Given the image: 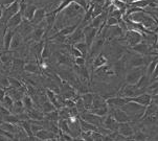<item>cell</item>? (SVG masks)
I'll return each mask as SVG.
<instances>
[{"instance_id": "cell-1", "label": "cell", "mask_w": 158, "mask_h": 141, "mask_svg": "<svg viewBox=\"0 0 158 141\" xmlns=\"http://www.w3.org/2000/svg\"><path fill=\"white\" fill-rule=\"evenodd\" d=\"M144 73H146V66L129 69L125 75V83L130 85H135Z\"/></svg>"}, {"instance_id": "cell-2", "label": "cell", "mask_w": 158, "mask_h": 141, "mask_svg": "<svg viewBox=\"0 0 158 141\" xmlns=\"http://www.w3.org/2000/svg\"><path fill=\"white\" fill-rule=\"evenodd\" d=\"M83 41H85L84 31H83L82 26L79 25L73 33H72L71 34H69L68 37H66L65 43H67L69 45H74V44L79 43V42H83Z\"/></svg>"}, {"instance_id": "cell-3", "label": "cell", "mask_w": 158, "mask_h": 141, "mask_svg": "<svg viewBox=\"0 0 158 141\" xmlns=\"http://www.w3.org/2000/svg\"><path fill=\"white\" fill-rule=\"evenodd\" d=\"M129 102V97H123V96H109L106 98V103L108 106L109 110L115 108H123L124 106Z\"/></svg>"}, {"instance_id": "cell-4", "label": "cell", "mask_w": 158, "mask_h": 141, "mask_svg": "<svg viewBox=\"0 0 158 141\" xmlns=\"http://www.w3.org/2000/svg\"><path fill=\"white\" fill-rule=\"evenodd\" d=\"M34 27L35 26L33 25V23H31V21L23 18L22 22L18 25V27L16 28L15 30L17 31V33H19L22 37H27V36H31V34L33 33Z\"/></svg>"}, {"instance_id": "cell-5", "label": "cell", "mask_w": 158, "mask_h": 141, "mask_svg": "<svg viewBox=\"0 0 158 141\" xmlns=\"http://www.w3.org/2000/svg\"><path fill=\"white\" fill-rule=\"evenodd\" d=\"M80 117H81L83 120L90 122V123L94 124V126H96L98 127L103 126V123H102V122H103V117L95 115V114L91 113L90 111H88V110L80 114Z\"/></svg>"}, {"instance_id": "cell-6", "label": "cell", "mask_w": 158, "mask_h": 141, "mask_svg": "<svg viewBox=\"0 0 158 141\" xmlns=\"http://www.w3.org/2000/svg\"><path fill=\"white\" fill-rule=\"evenodd\" d=\"M83 31H84V36H85V42L88 45L90 49V46L92 45L93 41L98 36V28L92 27L90 25H86L83 27Z\"/></svg>"}, {"instance_id": "cell-7", "label": "cell", "mask_w": 158, "mask_h": 141, "mask_svg": "<svg viewBox=\"0 0 158 141\" xmlns=\"http://www.w3.org/2000/svg\"><path fill=\"white\" fill-rule=\"evenodd\" d=\"M110 114L113 116V118L117 122H127L130 121V117L127 114L125 110H123L122 108H115V109H110Z\"/></svg>"}, {"instance_id": "cell-8", "label": "cell", "mask_w": 158, "mask_h": 141, "mask_svg": "<svg viewBox=\"0 0 158 141\" xmlns=\"http://www.w3.org/2000/svg\"><path fill=\"white\" fill-rule=\"evenodd\" d=\"M129 100H132V102L137 103L139 105L143 106V107H147V106L151 103L152 95L148 92H143V93H140V94L136 95L134 97H129Z\"/></svg>"}, {"instance_id": "cell-9", "label": "cell", "mask_w": 158, "mask_h": 141, "mask_svg": "<svg viewBox=\"0 0 158 141\" xmlns=\"http://www.w3.org/2000/svg\"><path fill=\"white\" fill-rule=\"evenodd\" d=\"M102 123H103V127H107V129H109L112 132H117V130H118L119 122H117L116 120H115L112 115L104 116L103 117V122H102Z\"/></svg>"}, {"instance_id": "cell-10", "label": "cell", "mask_w": 158, "mask_h": 141, "mask_svg": "<svg viewBox=\"0 0 158 141\" xmlns=\"http://www.w3.org/2000/svg\"><path fill=\"white\" fill-rule=\"evenodd\" d=\"M117 132L126 137H130L134 134L135 131H134V127L131 126L130 121H127V122H119Z\"/></svg>"}, {"instance_id": "cell-11", "label": "cell", "mask_w": 158, "mask_h": 141, "mask_svg": "<svg viewBox=\"0 0 158 141\" xmlns=\"http://www.w3.org/2000/svg\"><path fill=\"white\" fill-rule=\"evenodd\" d=\"M107 64H109V58H107V55L104 52H100V54L95 55L94 58H93V62H92L93 70L96 68H100L104 65H107Z\"/></svg>"}, {"instance_id": "cell-12", "label": "cell", "mask_w": 158, "mask_h": 141, "mask_svg": "<svg viewBox=\"0 0 158 141\" xmlns=\"http://www.w3.org/2000/svg\"><path fill=\"white\" fill-rule=\"evenodd\" d=\"M23 20V16H22V13L21 12H18L17 14H15L14 16L10 18V20L7 21L6 23V28H12V29H16L18 27V25L22 22Z\"/></svg>"}, {"instance_id": "cell-13", "label": "cell", "mask_w": 158, "mask_h": 141, "mask_svg": "<svg viewBox=\"0 0 158 141\" xmlns=\"http://www.w3.org/2000/svg\"><path fill=\"white\" fill-rule=\"evenodd\" d=\"M129 49H131L132 51L136 52V54H140V55H144L147 54H149V50H150V46L148 44L146 43V42H139L136 45L132 47H129Z\"/></svg>"}, {"instance_id": "cell-14", "label": "cell", "mask_w": 158, "mask_h": 141, "mask_svg": "<svg viewBox=\"0 0 158 141\" xmlns=\"http://www.w3.org/2000/svg\"><path fill=\"white\" fill-rule=\"evenodd\" d=\"M45 16H46V9H41V7L37 9L34 14L33 19L31 20V22L33 23L34 26L38 25L39 23H41L45 19Z\"/></svg>"}, {"instance_id": "cell-15", "label": "cell", "mask_w": 158, "mask_h": 141, "mask_svg": "<svg viewBox=\"0 0 158 141\" xmlns=\"http://www.w3.org/2000/svg\"><path fill=\"white\" fill-rule=\"evenodd\" d=\"M15 34V29L12 28H6V30L4 31V36H3V49L4 50H10V42H12L13 36Z\"/></svg>"}, {"instance_id": "cell-16", "label": "cell", "mask_w": 158, "mask_h": 141, "mask_svg": "<svg viewBox=\"0 0 158 141\" xmlns=\"http://www.w3.org/2000/svg\"><path fill=\"white\" fill-rule=\"evenodd\" d=\"M21 45H22V36L15 30V34H14V36H13L12 42H10V50H12V51H16V50L19 48Z\"/></svg>"}, {"instance_id": "cell-17", "label": "cell", "mask_w": 158, "mask_h": 141, "mask_svg": "<svg viewBox=\"0 0 158 141\" xmlns=\"http://www.w3.org/2000/svg\"><path fill=\"white\" fill-rule=\"evenodd\" d=\"M28 114L29 119L31 120H43L44 119V113L42 110H39L37 108H33L31 110L26 111Z\"/></svg>"}, {"instance_id": "cell-18", "label": "cell", "mask_w": 158, "mask_h": 141, "mask_svg": "<svg viewBox=\"0 0 158 141\" xmlns=\"http://www.w3.org/2000/svg\"><path fill=\"white\" fill-rule=\"evenodd\" d=\"M93 97H94V93H91V92L83 93L81 95V98L83 99V103H84V106H85V108H86V110H90L91 107H92Z\"/></svg>"}, {"instance_id": "cell-19", "label": "cell", "mask_w": 158, "mask_h": 141, "mask_svg": "<svg viewBox=\"0 0 158 141\" xmlns=\"http://www.w3.org/2000/svg\"><path fill=\"white\" fill-rule=\"evenodd\" d=\"M102 107H107L106 98L103 97V96H101L100 94H94V97H93V102H92V107H91V109L102 108Z\"/></svg>"}, {"instance_id": "cell-20", "label": "cell", "mask_w": 158, "mask_h": 141, "mask_svg": "<svg viewBox=\"0 0 158 141\" xmlns=\"http://www.w3.org/2000/svg\"><path fill=\"white\" fill-rule=\"evenodd\" d=\"M73 46H74V47H77V48L80 50V52H81L82 55H83V57H84L85 58H87L88 54H89V47H88V45L86 44V42H85V41L79 42V43L74 44Z\"/></svg>"}, {"instance_id": "cell-21", "label": "cell", "mask_w": 158, "mask_h": 141, "mask_svg": "<svg viewBox=\"0 0 158 141\" xmlns=\"http://www.w3.org/2000/svg\"><path fill=\"white\" fill-rule=\"evenodd\" d=\"M24 111H25V108H24V106H23L22 99L14 102V106H13V109H12V111H10V112L16 114V115H18V114L24 112Z\"/></svg>"}, {"instance_id": "cell-22", "label": "cell", "mask_w": 158, "mask_h": 141, "mask_svg": "<svg viewBox=\"0 0 158 141\" xmlns=\"http://www.w3.org/2000/svg\"><path fill=\"white\" fill-rule=\"evenodd\" d=\"M22 103H23V106L25 108V111H29L34 108V100L33 98L29 96L28 94H24L23 97H22Z\"/></svg>"}, {"instance_id": "cell-23", "label": "cell", "mask_w": 158, "mask_h": 141, "mask_svg": "<svg viewBox=\"0 0 158 141\" xmlns=\"http://www.w3.org/2000/svg\"><path fill=\"white\" fill-rule=\"evenodd\" d=\"M44 119L48 121L58 122L59 119H60V117H59V111L55 110V111H52V112L44 113Z\"/></svg>"}, {"instance_id": "cell-24", "label": "cell", "mask_w": 158, "mask_h": 141, "mask_svg": "<svg viewBox=\"0 0 158 141\" xmlns=\"http://www.w3.org/2000/svg\"><path fill=\"white\" fill-rule=\"evenodd\" d=\"M157 63H158V57L155 58L154 60L146 67V75L148 76L150 79H151V78H152V74H153V72H154V69H155V67H156Z\"/></svg>"}, {"instance_id": "cell-25", "label": "cell", "mask_w": 158, "mask_h": 141, "mask_svg": "<svg viewBox=\"0 0 158 141\" xmlns=\"http://www.w3.org/2000/svg\"><path fill=\"white\" fill-rule=\"evenodd\" d=\"M38 65L34 62H28L24 64L23 70L28 73H38Z\"/></svg>"}, {"instance_id": "cell-26", "label": "cell", "mask_w": 158, "mask_h": 141, "mask_svg": "<svg viewBox=\"0 0 158 141\" xmlns=\"http://www.w3.org/2000/svg\"><path fill=\"white\" fill-rule=\"evenodd\" d=\"M19 126L22 127V129L24 130V132L27 134L28 138L33 137L34 134L33 132H31V122H29L28 120H20L19 122Z\"/></svg>"}, {"instance_id": "cell-27", "label": "cell", "mask_w": 158, "mask_h": 141, "mask_svg": "<svg viewBox=\"0 0 158 141\" xmlns=\"http://www.w3.org/2000/svg\"><path fill=\"white\" fill-rule=\"evenodd\" d=\"M88 111H90L91 113L95 114V115H98V116L104 117V116H106L107 114H108V112H109V108H108V106H107V107H102V108L90 109V110H88Z\"/></svg>"}, {"instance_id": "cell-28", "label": "cell", "mask_w": 158, "mask_h": 141, "mask_svg": "<svg viewBox=\"0 0 158 141\" xmlns=\"http://www.w3.org/2000/svg\"><path fill=\"white\" fill-rule=\"evenodd\" d=\"M41 110L43 111V113H48V112H52V111L57 110V108L53 106V103L52 102H49L48 99H46L41 105Z\"/></svg>"}, {"instance_id": "cell-29", "label": "cell", "mask_w": 158, "mask_h": 141, "mask_svg": "<svg viewBox=\"0 0 158 141\" xmlns=\"http://www.w3.org/2000/svg\"><path fill=\"white\" fill-rule=\"evenodd\" d=\"M2 106L3 107H5L6 109H9L10 111H12V109H13V106H14V100H13V98L10 96V95H5L4 98H3V100H2L1 103Z\"/></svg>"}, {"instance_id": "cell-30", "label": "cell", "mask_w": 158, "mask_h": 141, "mask_svg": "<svg viewBox=\"0 0 158 141\" xmlns=\"http://www.w3.org/2000/svg\"><path fill=\"white\" fill-rule=\"evenodd\" d=\"M1 121H6V122H10V123H14V124H19V118L17 117V115H14V114H9L2 119Z\"/></svg>"}, {"instance_id": "cell-31", "label": "cell", "mask_w": 158, "mask_h": 141, "mask_svg": "<svg viewBox=\"0 0 158 141\" xmlns=\"http://www.w3.org/2000/svg\"><path fill=\"white\" fill-rule=\"evenodd\" d=\"M50 55H52V51H50L49 46H48V42L46 41L44 43V47L41 52V58H43V60H45V58H49Z\"/></svg>"}, {"instance_id": "cell-32", "label": "cell", "mask_w": 158, "mask_h": 141, "mask_svg": "<svg viewBox=\"0 0 158 141\" xmlns=\"http://www.w3.org/2000/svg\"><path fill=\"white\" fill-rule=\"evenodd\" d=\"M9 81H10V87H13V88H17V89H20V88H23V84L21 83L19 79H17L16 78H9Z\"/></svg>"}, {"instance_id": "cell-33", "label": "cell", "mask_w": 158, "mask_h": 141, "mask_svg": "<svg viewBox=\"0 0 158 141\" xmlns=\"http://www.w3.org/2000/svg\"><path fill=\"white\" fill-rule=\"evenodd\" d=\"M133 140H148V136L143 131H136L133 134Z\"/></svg>"}, {"instance_id": "cell-34", "label": "cell", "mask_w": 158, "mask_h": 141, "mask_svg": "<svg viewBox=\"0 0 158 141\" xmlns=\"http://www.w3.org/2000/svg\"><path fill=\"white\" fill-rule=\"evenodd\" d=\"M0 87L1 88H6L10 87V81H9V78H5V76H0Z\"/></svg>"}, {"instance_id": "cell-35", "label": "cell", "mask_w": 158, "mask_h": 141, "mask_svg": "<svg viewBox=\"0 0 158 141\" xmlns=\"http://www.w3.org/2000/svg\"><path fill=\"white\" fill-rule=\"evenodd\" d=\"M106 24L108 25V26L117 25V24H118V19H116V18H114V17H111V16H109V17H107Z\"/></svg>"}, {"instance_id": "cell-36", "label": "cell", "mask_w": 158, "mask_h": 141, "mask_svg": "<svg viewBox=\"0 0 158 141\" xmlns=\"http://www.w3.org/2000/svg\"><path fill=\"white\" fill-rule=\"evenodd\" d=\"M74 64L77 66H84L86 65V58L83 57H76L74 58Z\"/></svg>"}, {"instance_id": "cell-37", "label": "cell", "mask_w": 158, "mask_h": 141, "mask_svg": "<svg viewBox=\"0 0 158 141\" xmlns=\"http://www.w3.org/2000/svg\"><path fill=\"white\" fill-rule=\"evenodd\" d=\"M5 95H6V90H5L4 88L0 87V103L3 100V98H4Z\"/></svg>"}, {"instance_id": "cell-38", "label": "cell", "mask_w": 158, "mask_h": 141, "mask_svg": "<svg viewBox=\"0 0 158 141\" xmlns=\"http://www.w3.org/2000/svg\"><path fill=\"white\" fill-rule=\"evenodd\" d=\"M16 0H0V4L2 6H6V5H10V3H13Z\"/></svg>"}, {"instance_id": "cell-39", "label": "cell", "mask_w": 158, "mask_h": 141, "mask_svg": "<svg viewBox=\"0 0 158 141\" xmlns=\"http://www.w3.org/2000/svg\"><path fill=\"white\" fill-rule=\"evenodd\" d=\"M156 76H158V63L156 64V67H155V69H154V72H153V74H152V78H151V81L152 79H154Z\"/></svg>"}, {"instance_id": "cell-40", "label": "cell", "mask_w": 158, "mask_h": 141, "mask_svg": "<svg viewBox=\"0 0 158 141\" xmlns=\"http://www.w3.org/2000/svg\"><path fill=\"white\" fill-rule=\"evenodd\" d=\"M152 103H156V105H158V93H156V94H153L152 95Z\"/></svg>"}, {"instance_id": "cell-41", "label": "cell", "mask_w": 158, "mask_h": 141, "mask_svg": "<svg viewBox=\"0 0 158 141\" xmlns=\"http://www.w3.org/2000/svg\"><path fill=\"white\" fill-rule=\"evenodd\" d=\"M2 12H3V6L0 4V19H1V17H2Z\"/></svg>"}, {"instance_id": "cell-42", "label": "cell", "mask_w": 158, "mask_h": 141, "mask_svg": "<svg viewBox=\"0 0 158 141\" xmlns=\"http://www.w3.org/2000/svg\"><path fill=\"white\" fill-rule=\"evenodd\" d=\"M153 81H158V76H156V78H155L154 79H152L151 82H153Z\"/></svg>"}]
</instances>
